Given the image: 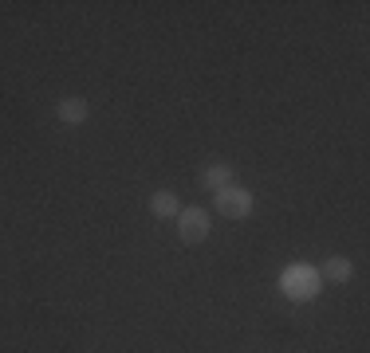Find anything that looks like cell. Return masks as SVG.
<instances>
[{
  "label": "cell",
  "mask_w": 370,
  "mask_h": 353,
  "mask_svg": "<svg viewBox=\"0 0 370 353\" xmlns=\"http://www.w3.org/2000/svg\"><path fill=\"white\" fill-rule=\"evenodd\" d=\"M178 235L185 244H201L205 235H209V216L201 212V208H185L178 212Z\"/></svg>",
  "instance_id": "2"
},
{
  "label": "cell",
  "mask_w": 370,
  "mask_h": 353,
  "mask_svg": "<svg viewBox=\"0 0 370 353\" xmlns=\"http://www.w3.org/2000/svg\"><path fill=\"white\" fill-rule=\"evenodd\" d=\"M217 208H220V216H229V220H244V216L252 212V196L244 193V188H220L217 193Z\"/></svg>",
  "instance_id": "3"
},
{
  "label": "cell",
  "mask_w": 370,
  "mask_h": 353,
  "mask_svg": "<svg viewBox=\"0 0 370 353\" xmlns=\"http://www.w3.org/2000/svg\"><path fill=\"white\" fill-rule=\"evenodd\" d=\"M205 185H209L213 193H220V188L229 185V165H213V169H205Z\"/></svg>",
  "instance_id": "7"
},
{
  "label": "cell",
  "mask_w": 370,
  "mask_h": 353,
  "mask_svg": "<svg viewBox=\"0 0 370 353\" xmlns=\"http://www.w3.org/2000/svg\"><path fill=\"white\" fill-rule=\"evenodd\" d=\"M150 208H154L158 216H178V196H173V193H158V196L150 200Z\"/></svg>",
  "instance_id": "6"
},
{
  "label": "cell",
  "mask_w": 370,
  "mask_h": 353,
  "mask_svg": "<svg viewBox=\"0 0 370 353\" xmlns=\"http://www.w3.org/2000/svg\"><path fill=\"white\" fill-rule=\"evenodd\" d=\"M323 275H327L331 283H347V279H350V259H343V255H335V259H327V267H323Z\"/></svg>",
  "instance_id": "5"
},
{
  "label": "cell",
  "mask_w": 370,
  "mask_h": 353,
  "mask_svg": "<svg viewBox=\"0 0 370 353\" xmlns=\"http://www.w3.org/2000/svg\"><path fill=\"white\" fill-rule=\"evenodd\" d=\"M284 294L288 298H296V303H308V298H315L319 294V275L308 271V267H296V271L284 275Z\"/></svg>",
  "instance_id": "1"
},
{
  "label": "cell",
  "mask_w": 370,
  "mask_h": 353,
  "mask_svg": "<svg viewBox=\"0 0 370 353\" xmlns=\"http://www.w3.org/2000/svg\"><path fill=\"white\" fill-rule=\"evenodd\" d=\"M60 118L63 122H71V126L87 122V102H83V98H63L60 102Z\"/></svg>",
  "instance_id": "4"
}]
</instances>
